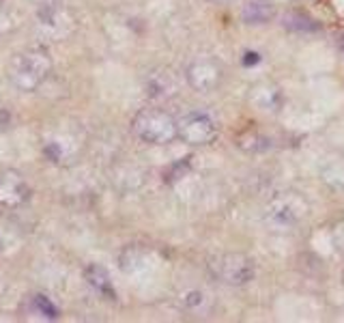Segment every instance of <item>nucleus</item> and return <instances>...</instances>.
<instances>
[{
    "label": "nucleus",
    "instance_id": "nucleus-8",
    "mask_svg": "<svg viewBox=\"0 0 344 323\" xmlns=\"http://www.w3.org/2000/svg\"><path fill=\"white\" fill-rule=\"evenodd\" d=\"M258 63H260V54L258 52H246V56H243V65L246 67H254Z\"/></svg>",
    "mask_w": 344,
    "mask_h": 323
},
{
    "label": "nucleus",
    "instance_id": "nucleus-1",
    "mask_svg": "<svg viewBox=\"0 0 344 323\" xmlns=\"http://www.w3.org/2000/svg\"><path fill=\"white\" fill-rule=\"evenodd\" d=\"M134 127H136V132H138V136L142 140L153 142V145L168 142L178 134L174 121H172L166 112H160V110L142 112L140 117L136 119Z\"/></svg>",
    "mask_w": 344,
    "mask_h": 323
},
{
    "label": "nucleus",
    "instance_id": "nucleus-3",
    "mask_svg": "<svg viewBox=\"0 0 344 323\" xmlns=\"http://www.w3.org/2000/svg\"><path fill=\"white\" fill-rule=\"evenodd\" d=\"M236 261H239V256H228L226 263H222V276L226 278V282L243 284V282H248V280H252V276H254L252 263H250L248 258H241V263H236Z\"/></svg>",
    "mask_w": 344,
    "mask_h": 323
},
{
    "label": "nucleus",
    "instance_id": "nucleus-4",
    "mask_svg": "<svg viewBox=\"0 0 344 323\" xmlns=\"http://www.w3.org/2000/svg\"><path fill=\"white\" fill-rule=\"evenodd\" d=\"M46 69H48V63L43 61L41 54H26L20 59V71H16V76L24 74V78H32V84H34Z\"/></svg>",
    "mask_w": 344,
    "mask_h": 323
},
{
    "label": "nucleus",
    "instance_id": "nucleus-7",
    "mask_svg": "<svg viewBox=\"0 0 344 323\" xmlns=\"http://www.w3.org/2000/svg\"><path fill=\"white\" fill-rule=\"evenodd\" d=\"M34 304H37V308H39V310H41L43 314H46L48 319H54L56 314H58V312H56V308H54L52 304H50V299H48L46 295H37V299H34Z\"/></svg>",
    "mask_w": 344,
    "mask_h": 323
},
{
    "label": "nucleus",
    "instance_id": "nucleus-5",
    "mask_svg": "<svg viewBox=\"0 0 344 323\" xmlns=\"http://www.w3.org/2000/svg\"><path fill=\"white\" fill-rule=\"evenodd\" d=\"M243 18H246L248 24H264V22L274 18V9L264 0H250L246 9H243Z\"/></svg>",
    "mask_w": 344,
    "mask_h": 323
},
{
    "label": "nucleus",
    "instance_id": "nucleus-6",
    "mask_svg": "<svg viewBox=\"0 0 344 323\" xmlns=\"http://www.w3.org/2000/svg\"><path fill=\"white\" fill-rule=\"evenodd\" d=\"M86 278H88V282L95 286V289H99L102 293H110V295L114 297V291L110 286V278H108V271L97 267V265H92V267L86 269Z\"/></svg>",
    "mask_w": 344,
    "mask_h": 323
},
{
    "label": "nucleus",
    "instance_id": "nucleus-2",
    "mask_svg": "<svg viewBox=\"0 0 344 323\" xmlns=\"http://www.w3.org/2000/svg\"><path fill=\"white\" fill-rule=\"evenodd\" d=\"M176 132L192 145H206L215 138V127L204 114H192L176 125Z\"/></svg>",
    "mask_w": 344,
    "mask_h": 323
}]
</instances>
